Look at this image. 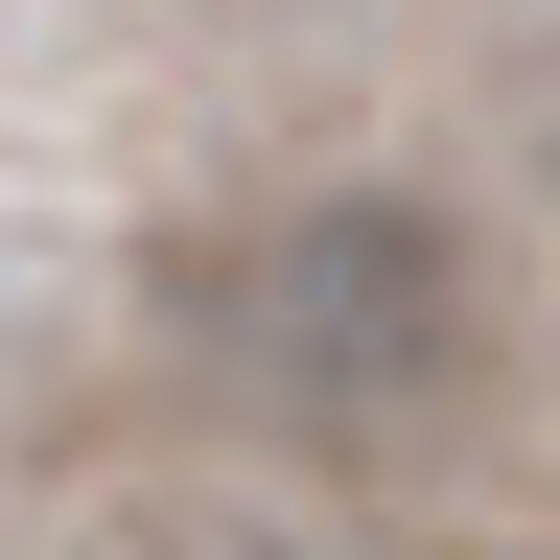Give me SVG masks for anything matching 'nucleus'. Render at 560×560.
<instances>
[{
    "label": "nucleus",
    "instance_id": "f257e3e1",
    "mask_svg": "<svg viewBox=\"0 0 560 560\" xmlns=\"http://www.w3.org/2000/svg\"><path fill=\"white\" fill-rule=\"evenodd\" d=\"M187 350L280 444H397V420H444L490 374V257L420 187H304L234 257H187Z\"/></svg>",
    "mask_w": 560,
    "mask_h": 560
}]
</instances>
